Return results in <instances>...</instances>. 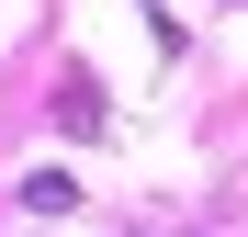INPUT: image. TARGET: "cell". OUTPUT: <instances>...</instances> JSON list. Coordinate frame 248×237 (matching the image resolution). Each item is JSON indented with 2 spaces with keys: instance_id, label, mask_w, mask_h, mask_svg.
<instances>
[{
  "instance_id": "cell-1",
  "label": "cell",
  "mask_w": 248,
  "mask_h": 237,
  "mask_svg": "<svg viewBox=\"0 0 248 237\" xmlns=\"http://www.w3.org/2000/svg\"><path fill=\"white\" fill-rule=\"evenodd\" d=\"M23 204H34V215H68V204H79V181H68V170H34V181H23Z\"/></svg>"
}]
</instances>
